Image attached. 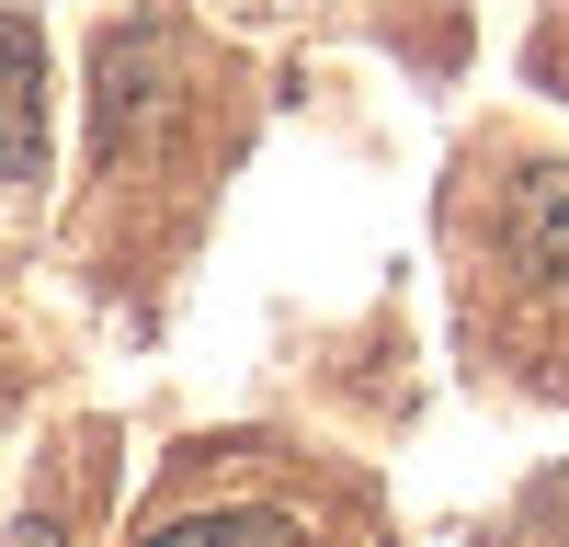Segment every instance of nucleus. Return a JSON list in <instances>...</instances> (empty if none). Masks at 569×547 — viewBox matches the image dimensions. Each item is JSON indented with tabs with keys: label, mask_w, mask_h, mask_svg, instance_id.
<instances>
[{
	"label": "nucleus",
	"mask_w": 569,
	"mask_h": 547,
	"mask_svg": "<svg viewBox=\"0 0 569 547\" xmlns=\"http://www.w3.org/2000/svg\"><path fill=\"white\" fill-rule=\"evenodd\" d=\"M149 547H308L284 514H182V525H160Z\"/></svg>",
	"instance_id": "7ed1b4c3"
},
{
	"label": "nucleus",
	"mask_w": 569,
	"mask_h": 547,
	"mask_svg": "<svg viewBox=\"0 0 569 547\" xmlns=\"http://www.w3.org/2000/svg\"><path fill=\"white\" fill-rule=\"evenodd\" d=\"M46 149V58H34V23L0 12V171H34Z\"/></svg>",
	"instance_id": "f257e3e1"
},
{
	"label": "nucleus",
	"mask_w": 569,
	"mask_h": 547,
	"mask_svg": "<svg viewBox=\"0 0 569 547\" xmlns=\"http://www.w3.org/2000/svg\"><path fill=\"white\" fill-rule=\"evenodd\" d=\"M512 251H525L536 286H569V171H536L512 195Z\"/></svg>",
	"instance_id": "f03ea898"
},
{
	"label": "nucleus",
	"mask_w": 569,
	"mask_h": 547,
	"mask_svg": "<svg viewBox=\"0 0 569 547\" xmlns=\"http://www.w3.org/2000/svg\"><path fill=\"white\" fill-rule=\"evenodd\" d=\"M0 547H69L58 525H12V536H0Z\"/></svg>",
	"instance_id": "20e7f679"
}]
</instances>
